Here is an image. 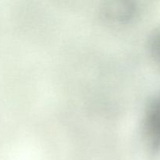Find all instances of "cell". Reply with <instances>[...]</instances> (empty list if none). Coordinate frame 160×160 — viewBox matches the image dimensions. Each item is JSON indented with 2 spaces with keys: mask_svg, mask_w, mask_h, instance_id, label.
Masks as SVG:
<instances>
[{
  "mask_svg": "<svg viewBox=\"0 0 160 160\" xmlns=\"http://www.w3.org/2000/svg\"><path fill=\"white\" fill-rule=\"evenodd\" d=\"M142 137L147 150L160 152V93L148 100L142 117Z\"/></svg>",
  "mask_w": 160,
  "mask_h": 160,
  "instance_id": "1",
  "label": "cell"
},
{
  "mask_svg": "<svg viewBox=\"0 0 160 160\" xmlns=\"http://www.w3.org/2000/svg\"><path fill=\"white\" fill-rule=\"evenodd\" d=\"M140 13V6L132 1H114L105 3L101 14L105 20L114 24H125L135 20Z\"/></svg>",
  "mask_w": 160,
  "mask_h": 160,
  "instance_id": "2",
  "label": "cell"
},
{
  "mask_svg": "<svg viewBox=\"0 0 160 160\" xmlns=\"http://www.w3.org/2000/svg\"><path fill=\"white\" fill-rule=\"evenodd\" d=\"M147 45L152 60L160 69V26L151 33Z\"/></svg>",
  "mask_w": 160,
  "mask_h": 160,
  "instance_id": "3",
  "label": "cell"
}]
</instances>
